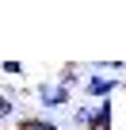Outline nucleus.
Instances as JSON below:
<instances>
[{
  "mask_svg": "<svg viewBox=\"0 0 126 130\" xmlns=\"http://www.w3.org/2000/svg\"><path fill=\"white\" fill-rule=\"evenodd\" d=\"M34 100H38V107L53 111V107L73 103V88H69V84H61V80H46V84H38V88H34Z\"/></svg>",
  "mask_w": 126,
  "mask_h": 130,
  "instance_id": "1",
  "label": "nucleus"
},
{
  "mask_svg": "<svg viewBox=\"0 0 126 130\" xmlns=\"http://www.w3.org/2000/svg\"><path fill=\"white\" fill-rule=\"evenodd\" d=\"M84 130H115V103H111V100L96 103V107H92V119H88Z\"/></svg>",
  "mask_w": 126,
  "mask_h": 130,
  "instance_id": "3",
  "label": "nucleus"
},
{
  "mask_svg": "<svg viewBox=\"0 0 126 130\" xmlns=\"http://www.w3.org/2000/svg\"><path fill=\"white\" fill-rule=\"evenodd\" d=\"M15 130H57V122L42 119V115H23V119H15Z\"/></svg>",
  "mask_w": 126,
  "mask_h": 130,
  "instance_id": "4",
  "label": "nucleus"
},
{
  "mask_svg": "<svg viewBox=\"0 0 126 130\" xmlns=\"http://www.w3.org/2000/svg\"><path fill=\"white\" fill-rule=\"evenodd\" d=\"M0 73H4V77H23V61H0Z\"/></svg>",
  "mask_w": 126,
  "mask_h": 130,
  "instance_id": "6",
  "label": "nucleus"
},
{
  "mask_svg": "<svg viewBox=\"0 0 126 130\" xmlns=\"http://www.w3.org/2000/svg\"><path fill=\"white\" fill-rule=\"evenodd\" d=\"M88 119H92V107H88V103H80V107H77V115H73V122H77V126H88Z\"/></svg>",
  "mask_w": 126,
  "mask_h": 130,
  "instance_id": "8",
  "label": "nucleus"
},
{
  "mask_svg": "<svg viewBox=\"0 0 126 130\" xmlns=\"http://www.w3.org/2000/svg\"><path fill=\"white\" fill-rule=\"evenodd\" d=\"M57 80L61 84H84V65H77V61H65V65H61V73H57Z\"/></svg>",
  "mask_w": 126,
  "mask_h": 130,
  "instance_id": "5",
  "label": "nucleus"
},
{
  "mask_svg": "<svg viewBox=\"0 0 126 130\" xmlns=\"http://www.w3.org/2000/svg\"><path fill=\"white\" fill-rule=\"evenodd\" d=\"M12 115H15V100H8V96H0V122H8ZM12 122H15V119H12Z\"/></svg>",
  "mask_w": 126,
  "mask_h": 130,
  "instance_id": "7",
  "label": "nucleus"
},
{
  "mask_svg": "<svg viewBox=\"0 0 126 130\" xmlns=\"http://www.w3.org/2000/svg\"><path fill=\"white\" fill-rule=\"evenodd\" d=\"M118 88H122V80H118V77H99V73H88V77H84V84H80V92H84L88 100H96V103L111 100Z\"/></svg>",
  "mask_w": 126,
  "mask_h": 130,
  "instance_id": "2",
  "label": "nucleus"
}]
</instances>
